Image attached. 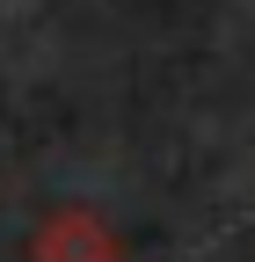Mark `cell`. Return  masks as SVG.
Instances as JSON below:
<instances>
[]
</instances>
